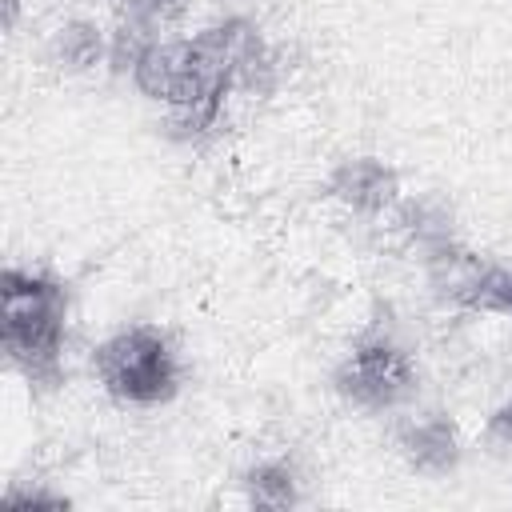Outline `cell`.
I'll return each instance as SVG.
<instances>
[{
  "label": "cell",
  "mask_w": 512,
  "mask_h": 512,
  "mask_svg": "<svg viewBox=\"0 0 512 512\" xmlns=\"http://www.w3.org/2000/svg\"><path fill=\"white\" fill-rule=\"evenodd\" d=\"M72 500L64 492H48V488H24V484H12L4 492V508H68Z\"/></svg>",
  "instance_id": "obj_12"
},
{
  "label": "cell",
  "mask_w": 512,
  "mask_h": 512,
  "mask_svg": "<svg viewBox=\"0 0 512 512\" xmlns=\"http://www.w3.org/2000/svg\"><path fill=\"white\" fill-rule=\"evenodd\" d=\"M160 40V32L132 24V20H116L108 32V68L116 76H132V68L140 64V56Z\"/></svg>",
  "instance_id": "obj_10"
},
{
  "label": "cell",
  "mask_w": 512,
  "mask_h": 512,
  "mask_svg": "<svg viewBox=\"0 0 512 512\" xmlns=\"http://www.w3.org/2000/svg\"><path fill=\"white\" fill-rule=\"evenodd\" d=\"M92 372L100 388L128 408H156L180 392V360L164 328L128 324L96 344Z\"/></svg>",
  "instance_id": "obj_2"
},
{
  "label": "cell",
  "mask_w": 512,
  "mask_h": 512,
  "mask_svg": "<svg viewBox=\"0 0 512 512\" xmlns=\"http://www.w3.org/2000/svg\"><path fill=\"white\" fill-rule=\"evenodd\" d=\"M472 312H492L512 320V264H488L476 292H472Z\"/></svg>",
  "instance_id": "obj_11"
},
{
  "label": "cell",
  "mask_w": 512,
  "mask_h": 512,
  "mask_svg": "<svg viewBox=\"0 0 512 512\" xmlns=\"http://www.w3.org/2000/svg\"><path fill=\"white\" fill-rule=\"evenodd\" d=\"M332 384L352 408L392 412V408H404L416 396V364L392 332L372 328L340 360Z\"/></svg>",
  "instance_id": "obj_3"
},
{
  "label": "cell",
  "mask_w": 512,
  "mask_h": 512,
  "mask_svg": "<svg viewBox=\"0 0 512 512\" xmlns=\"http://www.w3.org/2000/svg\"><path fill=\"white\" fill-rule=\"evenodd\" d=\"M240 488H244V500L252 508H268V512H284V508H296L304 500L300 492V472L292 460L284 456H272V460H256L244 476H240Z\"/></svg>",
  "instance_id": "obj_9"
},
{
  "label": "cell",
  "mask_w": 512,
  "mask_h": 512,
  "mask_svg": "<svg viewBox=\"0 0 512 512\" xmlns=\"http://www.w3.org/2000/svg\"><path fill=\"white\" fill-rule=\"evenodd\" d=\"M388 216H392V232L400 236V244L412 248L416 256H428L432 248L456 240V216L440 196L400 200Z\"/></svg>",
  "instance_id": "obj_7"
},
{
  "label": "cell",
  "mask_w": 512,
  "mask_h": 512,
  "mask_svg": "<svg viewBox=\"0 0 512 512\" xmlns=\"http://www.w3.org/2000/svg\"><path fill=\"white\" fill-rule=\"evenodd\" d=\"M396 448L404 456V464L420 476H448L460 464V432L452 424L448 412L440 408H424V412H408L396 424Z\"/></svg>",
  "instance_id": "obj_5"
},
{
  "label": "cell",
  "mask_w": 512,
  "mask_h": 512,
  "mask_svg": "<svg viewBox=\"0 0 512 512\" xmlns=\"http://www.w3.org/2000/svg\"><path fill=\"white\" fill-rule=\"evenodd\" d=\"M16 24H20V0H4V28L16 32Z\"/></svg>",
  "instance_id": "obj_14"
},
{
  "label": "cell",
  "mask_w": 512,
  "mask_h": 512,
  "mask_svg": "<svg viewBox=\"0 0 512 512\" xmlns=\"http://www.w3.org/2000/svg\"><path fill=\"white\" fill-rule=\"evenodd\" d=\"M48 60L60 68V72H72V76H84L92 72L96 64H108V32L96 24V20H64L52 40H48Z\"/></svg>",
  "instance_id": "obj_8"
},
{
  "label": "cell",
  "mask_w": 512,
  "mask_h": 512,
  "mask_svg": "<svg viewBox=\"0 0 512 512\" xmlns=\"http://www.w3.org/2000/svg\"><path fill=\"white\" fill-rule=\"evenodd\" d=\"M324 196L356 216L380 220L400 204V172L380 156H348L328 172Z\"/></svg>",
  "instance_id": "obj_4"
},
{
  "label": "cell",
  "mask_w": 512,
  "mask_h": 512,
  "mask_svg": "<svg viewBox=\"0 0 512 512\" xmlns=\"http://www.w3.org/2000/svg\"><path fill=\"white\" fill-rule=\"evenodd\" d=\"M68 288L44 268L8 264L0 272V344L8 364L32 388H56L64 376Z\"/></svg>",
  "instance_id": "obj_1"
},
{
  "label": "cell",
  "mask_w": 512,
  "mask_h": 512,
  "mask_svg": "<svg viewBox=\"0 0 512 512\" xmlns=\"http://www.w3.org/2000/svg\"><path fill=\"white\" fill-rule=\"evenodd\" d=\"M484 440H488L492 448H500V452H512V400H504V404L488 416Z\"/></svg>",
  "instance_id": "obj_13"
},
{
  "label": "cell",
  "mask_w": 512,
  "mask_h": 512,
  "mask_svg": "<svg viewBox=\"0 0 512 512\" xmlns=\"http://www.w3.org/2000/svg\"><path fill=\"white\" fill-rule=\"evenodd\" d=\"M424 264V276H428V288L440 304H456V308H468L472 304V292L488 268L484 256H476L472 248H464L460 240H448L440 248H432L428 256H420Z\"/></svg>",
  "instance_id": "obj_6"
}]
</instances>
